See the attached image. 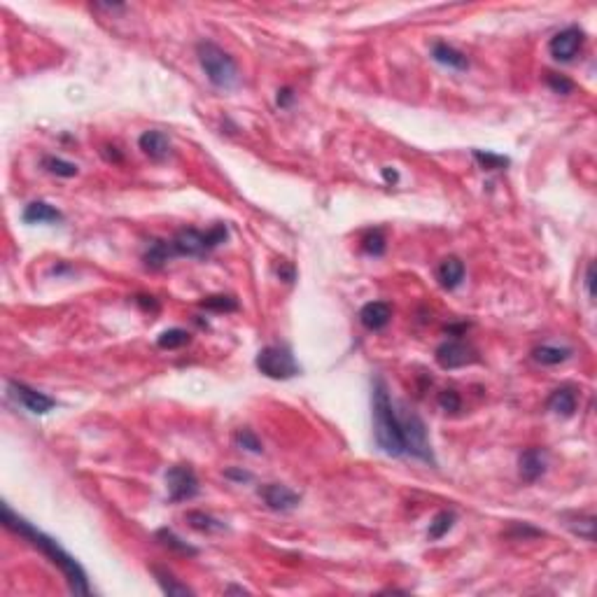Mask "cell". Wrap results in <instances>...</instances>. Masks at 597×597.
Here are the masks:
<instances>
[{"instance_id": "obj_10", "label": "cell", "mask_w": 597, "mask_h": 597, "mask_svg": "<svg viewBox=\"0 0 597 597\" xmlns=\"http://www.w3.org/2000/svg\"><path fill=\"white\" fill-rule=\"evenodd\" d=\"M7 388H10V395L17 399V402L24 406L28 413H33V416H45V413H49L56 406V402L52 397L42 395V392L28 388V385H24V383L7 381Z\"/></svg>"}, {"instance_id": "obj_12", "label": "cell", "mask_w": 597, "mask_h": 597, "mask_svg": "<svg viewBox=\"0 0 597 597\" xmlns=\"http://www.w3.org/2000/svg\"><path fill=\"white\" fill-rule=\"evenodd\" d=\"M138 147L143 150L145 157H150L152 162H166L173 155V145L171 138L164 133V131L150 129L138 138Z\"/></svg>"}, {"instance_id": "obj_13", "label": "cell", "mask_w": 597, "mask_h": 597, "mask_svg": "<svg viewBox=\"0 0 597 597\" xmlns=\"http://www.w3.org/2000/svg\"><path fill=\"white\" fill-rule=\"evenodd\" d=\"M546 467H549V455L542 448H527L523 450L518 457V469L523 480L527 483H534L537 478H542L546 474Z\"/></svg>"}, {"instance_id": "obj_26", "label": "cell", "mask_w": 597, "mask_h": 597, "mask_svg": "<svg viewBox=\"0 0 597 597\" xmlns=\"http://www.w3.org/2000/svg\"><path fill=\"white\" fill-rule=\"evenodd\" d=\"M189 341H192V336H189L185 329H178V327H176V329L164 332L162 336L157 339V346L164 348V350H178V348L187 346Z\"/></svg>"}, {"instance_id": "obj_20", "label": "cell", "mask_w": 597, "mask_h": 597, "mask_svg": "<svg viewBox=\"0 0 597 597\" xmlns=\"http://www.w3.org/2000/svg\"><path fill=\"white\" fill-rule=\"evenodd\" d=\"M572 350L570 348H558V346H539L532 350V360L539 364H546V367H553V364H563L570 360Z\"/></svg>"}, {"instance_id": "obj_9", "label": "cell", "mask_w": 597, "mask_h": 597, "mask_svg": "<svg viewBox=\"0 0 597 597\" xmlns=\"http://www.w3.org/2000/svg\"><path fill=\"white\" fill-rule=\"evenodd\" d=\"M584 42H586L584 31L577 26H570V28H565V31L553 35L549 42V52L556 61L567 63V61H574V56L581 52Z\"/></svg>"}, {"instance_id": "obj_41", "label": "cell", "mask_w": 597, "mask_h": 597, "mask_svg": "<svg viewBox=\"0 0 597 597\" xmlns=\"http://www.w3.org/2000/svg\"><path fill=\"white\" fill-rule=\"evenodd\" d=\"M224 593H240V595H245L247 591H245V588H236V586H231V588H227V591H224Z\"/></svg>"}, {"instance_id": "obj_18", "label": "cell", "mask_w": 597, "mask_h": 597, "mask_svg": "<svg viewBox=\"0 0 597 597\" xmlns=\"http://www.w3.org/2000/svg\"><path fill=\"white\" fill-rule=\"evenodd\" d=\"M432 59L441 65H448L453 70H467L469 59L462 52H457L455 47H450L448 42H434L432 45Z\"/></svg>"}, {"instance_id": "obj_23", "label": "cell", "mask_w": 597, "mask_h": 597, "mask_svg": "<svg viewBox=\"0 0 597 597\" xmlns=\"http://www.w3.org/2000/svg\"><path fill=\"white\" fill-rule=\"evenodd\" d=\"M453 525H455V513L453 511H439L432 518V523H429L427 537L432 539V542H436V539L446 537L450 530H453Z\"/></svg>"}, {"instance_id": "obj_2", "label": "cell", "mask_w": 597, "mask_h": 597, "mask_svg": "<svg viewBox=\"0 0 597 597\" xmlns=\"http://www.w3.org/2000/svg\"><path fill=\"white\" fill-rule=\"evenodd\" d=\"M371 416H374V436L378 448L392 457L406 455L402 420H399L395 406H392L388 385H385L381 376H376L371 381Z\"/></svg>"}, {"instance_id": "obj_37", "label": "cell", "mask_w": 597, "mask_h": 597, "mask_svg": "<svg viewBox=\"0 0 597 597\" xmlns=\"http://www.w3.org/2000/svg\"><path fill=\"white\" fill-rule=\"evenodd\" d=\"M593 285H595V266L591 264L588 266V271H586V289H588V296H595V289H593Z\"/></svg>"}, {"instance_id": "obj_19", "label": "cell", "mask_w": 597, "mask_h": 597, "mask_svg": "<svg viewBox=\"0 0 597 597\" xmlns=\"http://www.w3.org/2000/svg\"><path fill=\"white\" fill-rule=\"evenodd\" d=\"M173 257H176V250H173L171 240H152L143 254V261L147 268H155L157 271V268H164L169 264V259Z\"/></svg>"}, {"instance_id": "obj_21", "label": "cell", "mask_w": 597, "mask_h": 597, "mask_svg": "<svg viewBox=\"0 0 597 597\" xmlns=\"http://www.w3.org/2000/svg\"><path fill=\"white\" fill-rule=\"evenodd\" d=\"M152 574L157 577V584L162 586V591L166 595H194V591L185 584H180V581L173 577L171 572L162 570V567H152Z\"/></svg>"}, {"instance_id": "obj_34", "label": "cell", "mask_w": 597, "mask_h": 597, "mask_svg": "<svg viewBox=\"0 0 597 597\" xmlns=\"http://www.w3.org/2000/svg\"><path fill=\"white\" fill-rule=\"evenodd\" d=\"M294 89L292 86H282V89L278 91V96H275V105L278 107H289L294 103Z\"/></svg>"}, {"instance_id": "obj_16", "label": "cell", "mask_w": 597, "mask_h": 597, "mask_svg": "<svg viewBox=\"0 0 597 597\" xmlns=\"http://www.w3.org/2000/svg\"><path fill=\"white\" fill-rule=\"evenodd\" d=\"M546 406H549V411H553L560 418H572L574 411H577V392H574L572 388L553 390Z\"/></svg>"}, {"instance_id": "obj_27", "label": "cell", "mask_w": 597, "mask_h": 597, "mask_svg": "<svg viewBox=\"0 0 597 597\" xmlns=\"http://www.w3.org/2000/svg\"><path fill=\"white\" fill-rule=\"evenodd\" d=\"M471 157L476 159L478 166L483 171H501L509 166V157H501V155H492V152H483V150H474Z\"/></svg>"}, {"instance_id": "obj_7", "label": "cell", "mask_w": 597, "mask_h": 597, "mask_svg": "<svg viewBox=\"0 0 597 597\" xmlns=\"http://www.w3.org/2000/svg\"><path fill=\"white\" fill-rule=\"evenodd\" d=\"M166 485L171 501H187L199 494V478L189 464H176L166 471Z\"/></svg>"}, {"instance_id": "obj_11", "label": "cell", "mask_w": 597, "mask_h": 597, "mask_svg": "<svg viewBox=\"0 0 597 597\" xmlns=\"http://www.w3.org/2000/svg\"><path fill=\"white\" fill-rule=\"evenodd\" d=\"M259 494H261V499L266 501L268 509L280 511V513L292 511V509L298 506V501H301V497H298L292 487L280 485V483H268L264 487H259Z\"/></svg>"}, {"instance_id": "obj_4", "label": "cell", "mask_w": 597, "mask_h": 597, "mask_svg": "<svg viewBox=\"0 0 597 597\" xmlns=\"http://www.w3.org/2000/svg\"><path fill=\"white\" fill-rule=\"evenodd\" d=\"M227 236H229L227 224H215L206 234L199 229H180L173 236L171 245L176 254H182V257H203L210 250H215L217 245H222Z\"/></svg>"}, {"instance_id": "obj_24", "label": "cell", "mask_w": 597, "mask_h": 597, "mask_svg": "<svg viewBox=\"0 0 597 597\" xmlns=\"http://www.w3.org/2000/svg\"><path fill=\"white\" fill-rule=\"evenodd\" d=\"M42 169L59 178H75L79 173L75 164L65 162V159H59V157H42Z\"/></svg>"}, {"instance_id": "obj_38", "label": "cell", "mask_w": 597, "mask_h": 597, "mask_svg": "<svg viewBox=\"0 0 597 597\" xmlns=\"http://www.w3.org/2000/svg\"><path fill=\"white\" fill-rule=\"evenodd\" d=\"M224 476L240 480V483H243V480H252V474H247V471H236V469H227V471H224Z\"/></svg>"}, {"instance_id": "obj_5", "label": "cell", "mask_w": 597, "mask_h": 597, "mask_svg": "<svg viewBox=\"0 0 597 597\" xmlns=\"http://www.w3.org/2000/svg\"><path fill=\"white\" fill-rule=\"evenodd\" d=\"M257 369L264 374L266 378H273V381H287V378H294L301 367L296 364L294 355L289 348H282V346H266L261 348L257 360Z\"/></svg>"}, {"instance_id": "obj_15", "label": "cell", "mask_w": 597, "mask_h": 597, "mask_svg": "<svg viewBox=\"0 0 597 597\" xmlns=\"http://www.w3.org/2000/svg\"><path fill=\"white\" fill-rule=\"evenodd\" d=\"M21 220H24L26 224H54V222L63 220V213L59 208L49 206L47 201H33L24 208Z\"/></svg>"}, {"instance_id": "obj_32", "label": "cell", "mask_w": 597, "mask_h": 597, "mask_svg": "<svg viewBox=\"0 0 597 597\" xmlns=\"http://www.w3.org/2000/svg\"><path fill=\"white\" fill-rule=\"evenodd\" d=\"M546 84L551 86L556 93H563V96H570L577 89V84L572 79H567L565 75H558V72H546Z\"/></svg>"}, {"instance_id": "obj_33", "label": "cell", "mask_w": 597, "mask_h": 597, "mask_svg": "<svg viewBox=\"0 0 597 597\" xmlns=\"http://www.w3.org/2000/svg\"><path fill=\"white\" fill-rule=\"evenodd\" d=\"M439 406L446 413H457L462 409V399L455 390H443L439 392Z\"/></svg>"}, {"instance_id": "obj_30", "label": "cell", "mask_w": 597, "mask_h": 597, "mask_svg": "<svg viewBox=\"0 0 597 597\" xmlns=\"http://www.w3.org/2000/svg\"><path fill=\"white\" fill-rule=\"evenodd\" d=\"M567 525H570V530L574 534L584 537V539H588V542H593L595 539V518L593 516H579V518L570 520Z\"/></svg>"}, {"instance_id": "obj_14", "label": "cell", "mask_w": 597, "mask_h": 597, "mask_svg": "<svg viewBox=\"0 0 597 597\" xmlns=\"http://www.w3.org/2000/svg\"><path fill=\"white\" fill-rule=\"evenodd\" d=\"M390 320H392V306L385 301H371L367 306H362L360 310V322L369 332L385 329L390 324Z\"/></svg>"}, {"instance_id": "obj_1", "label": "cell", "mask_w": 597, "mask_h": 597, "mask_svg": "<svg viewBox=\"0 0 597 597\" xmlns=\"http://www.w3.org/2000/svg\"><path fill=\"white\" fill-rule=\"evenodd\" d=\"M3 520H5L7 527L14 530V532L21 534L24 539H28L35 549H40L42 556L49 558V563L59 567V572L65 577V581H68L70 593H75V595H89L91 593L89 581H86V572L82 570V565H79L70 553H65L52 537H47V534H42L40 530H35L31 523L14 513L7 504L3 506Z\"/></svg>"}, {"instance_id": "obj_40", "label": "cell", "mask_w": 597, "mask_h": 597, "mask_svg": "<svg viewBox=\"0 0 597 597\" xmlns=\"http://www.w3.org/2000/svg\"><path fill=\"white\" fill-rule=\"evenodd\" d=\"M278 273H280L282 278H285L287 282H292V280H294V268H289V266H280V268H278Z\"/></svg>"}, {"instance_id": "obj_31", "label": "cell", "mask_w": 597, "mask_h": 597, "mask_svg": "<svg viewBox=\"0 0 597 597\" xmlns=\"http://www.w3.org/2000/svg\"><path fill=\"white\" fill-rule=\"evenodd\" d=\"M201 306L203 308H208V310H236L238 308V301L234 296H227V294H217V296H208V298H203L201 301Z\"/></svg>"}, {"instance_id": "obj_8", "label": "cell", "mask_w": 597, "mask_h": 597, "mask_svg": "<svg viewBox=\"0 0 597 597\" xmlns=\"http://www.w3.org/2000/svg\"><path fill=\"white\" fill-rule=\"evenodd\" d=\"M434 357L441 369L450 371V369H462V367H467V364H476L478 353L469 343H464V341L453 339V341H443V343L436 348Z\"/></svg>"}, {"instance_id": "obj_28", "label": "cell", "mask_w": 597, "mask_h": 597, "mask_svg": "<svg viewBox=\"0 0 597 597\" xmlns=\"http://www.w3.org/2000/svg\"><path fill=\"white\" fill-rule=\"evenodd\" d=\"M362 250L367 254H374V257H381L385 252V234L381 229L369 231L367 236L362 238Z\"/></svg>"}, {"instance_id": "obj_25", "label": "cell", "mask_w": 597, "mask_h": 597, "mask_svg": "<svg viewBox=\"0 0 597 597\" xmlns=\"http://www.w3.org/2000/svg\"><path fill=\"white\" fill-rule=\"evenodd\" d=\"M157 539L159 542H162L166 549H171V551H176V553H180V556H196V551L194 546H189L187 542H182V539L176 534V532H171V530H159L157 532Z\"/></svg>"}, {"instance_id": "obj_36", "label": "cell", "mask_w": 597, "mask_h": 597, "mask_svg": "<svg viewBox=\"0 0 597 597\" xmlns=\"http://www.w3.org/2000/svg\"><path fill=\"white\" fill-rule=\"evenodd\" d=\"M100 155H103L105 162H112V164L122 162V155L117 152V147H103V150H100Z\"/></svg>"}, {"instance_id": "obj_3", "label": "cell", "mask_w": 597, "mask_h": 597, "mask_svg": "<svg viewBox=\"0 0 597 597\" xmlns=\"http://www.w3.org/2000/svg\"><path fill=\"white\" fill-rule=\"evenodd\" d=\"M196 56H199L201 68L213 86H217V89H234V86H238L240 82L238 65L234 61V56L224 52L220 45L203 40L196 45Z\"/></svg>"}, {"instance_id": "obj_39", "label": "cell", "mask_w": 597, "mask_h": 597, "mask_svg": "<svg viewBox=\"0 0 597 597\" xmlns=\"http://www.w3.org/2000/svg\"><path fill=\"white\" fill-rule=\"evenodd\" d=\"M383 178H385V182H388V185H395V182L399 180L397 171H392L390 166H385V169H383Z\"/></svg>"}, {"instance_id": "obj_6", "label": "cell", "mask_w": 597, "mask_h": 597, "mask_svg": "<svg viewBox=\"0 0 597 597\" xmlns=\"http://www.w3.org/2000/svg\"><path fill=\"white\" fill-rule=\"evenodd\" d=\"M402 420V429H404V443H406V453L418 457V460L427 462V464H436L434 460V453H432V446H429V439H427V427L416 413L406 418H399Z\"/></svg>"}, {"instance_id": "obj_22", "label": "cell", "mask_w": 597, "mask_h": 597, "mask_svg": "<svg viewBox=\"0 0 597 597\" xmlns=\"http://www.w3.org/2000/svg\"><path fill=\"white\" fill-rule=\"evenodd\" d=\"M187 523L194 530H199V532H206V534L224 532V530H227V525H224L222 520H217V518H213V516H208L203 511H189L187 513Z\"/></svg>"}, {"instance_id": "obj_17", "label": "cell", "mask_w": 597, "mask_h": 597, "mask_svg": "<svg viewBox=\"0 0 597 597\" xmlns=\"http://www.w3.org/2000/svg\"><path fill=\"white\" fill-rule=\"evenodd\" d=\"M436 278H439L441 287L446 289H455L460 287V282L464 280V264L460 257H446L436 268Z\"/></svg>"}, {"instance_id": "obj_29", "label": "cell", "mask_w": 597, "mask_h": 597, "mask_svg": "<svg viewBox=\"0 0 597 597\" xmlns=\"http://www.w3.org/2000/svg\"><path fill=\"white\" fill-rule=\"evenodd\" d=\"M234 443L238 448L250 450V453H261V450H264V446H261V441L257 439V434H254L252 429H236Z\"/></svg>"}, {"instance_id": "obj_35", "label": "cell", "mask_w": 597, "mask_h": 597, "mask_svg": "<svg viewBox=\"0 0 597 597\" xmlns=\"http://www.w3.org/2000/svg\"><path fill=\"white\" fill-rule=\"evenodd\" d=\"M136 303L143 306L145 310H157L159 308V303L155 301V296H143L140 294V296H136Z\"/></svg>"}]
</instances>
